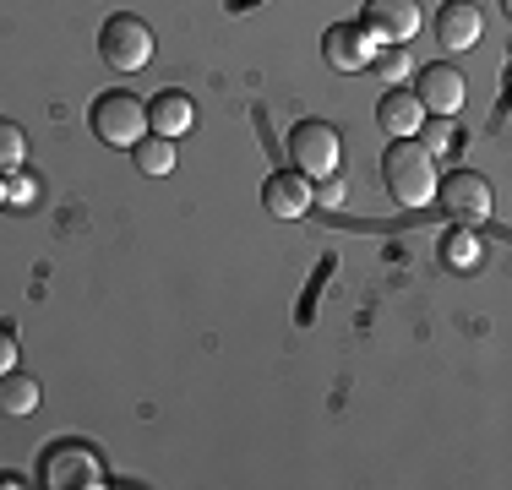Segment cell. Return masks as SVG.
I'll return each instance as SVG.
<instances>
[{"instance_id": "5", "label": "cell", "mask_w": 512, "mask_h": 490, "mask_svg": "<svg viewBox=\"0 0 512 490\" xmlns=\"http://www.w3.org/2000/svg\"><path fill=\"white\" fill-rule=\"evenodd\" d=\"M431 202H442V213L453 218L458 229H480L485 218H491V186H485V175H474V169H453V175H442Z\"/></svg>"}, {"instance_id": "16", "label": "cell", "mask_w": 512, "mask_h": 490, "mask_svg": "<svg viewBox=\"0 0 512 490\" xmlns=\"http://www.w3.org/2000/svg\"><path fill=\"white\" fill-rule=\"evenodd\" d=\"M371 66L376 71H382V82H387V88H398V82H404L409 77V49L404 44H382V49H376V55H371Z\"/></svg>"}, {"instance_id": "14", "label": "cell", "mask_w": 512, "mask_h": 490, "mask_svg": "<svg viewBox=\"0 0 512 490\" xmlns=\"http://www.w3.org/2000/svg\"><path fill=\"white\" fill-rule=\"evenodd\" d=\"M39 409V382L22 371H6L0 376V414H11V420H28V414Z\"/></svg>"}, {"instance_id": "17", "label": "cell", "mask_w": 512, "mask_h": 490, "mask_svg": "<svg viewBox=\"0 0 512 490\" xmlns=\"http://www.w3.org/2000/svg\"><path fill=\"white\" fill-rule=\"evenodd\" d=\"M22 158H28V137H22L11 120H0V175H11V169H22Z\"/></svg>"}, {"instance_id": "7", "label": "cell", "mask_w": 512, "mask_h": 490, "mask_svg": "<svg viewBox=\"0 0 512 490\" xmlns=\"http://www.w3.org/2000/svg\"><path fill=\"white\" fill-rule=\"evenodd\" d=\"M420 0H365L360 11V28L376 39V49L382 44H409L414 33H420Z\"/></svg>"}, {"instance_id": "21", "label": "cell", "mask_w": 512, "mask_h": 490, "mask_svg": "<svg viewBox=\"0 0 512 490\" xmlns=\"http://www.w3.org/2000/svg\"><path fill=\"white\" fill-rule=\"evenodd\" d=\"M11 175H17V169H11ZM33 196H39V186H33V180H11V186H6V202H33Z\"/></svg>"}, {"instance_id": "19", "label": "cell", "mask_w": 512, "mask_h": 490, "mask_svg": "<svg viewBox=\"0 0 512 490\" xmlns=\"http://www.w3.org/2000/svg\"><path fill=\"white\" fill-rule=\"evenodd\" d=\"M447 256H453V267H463V273H469V267H480V245L469 240V229H458V235H453Z\"/></svg>"}, {"instance_id": "10", "label": "cell", "mask_w": 512, "mask_h": 490, "mask_svg": "<svg viewBox=\"0 0 512 490\" xmlns=\"http://www.w3.org/2000/svg\"><path fill=\"white\" fill-rule=\"evenodd\" d=\"M311 180L300 175V169H278V175L262 180V207L273 218H306L311 213Z\"/></svg>"}, {"instance_id": "11", "label": "cell", "mask_w": 512, "mask_h": 490, "mask_svg": "<svg viewBox=\"0 0 512 490\" xmlns=\"http://www.w3.org/2000/svg\"><path fill=\"white\" fill-rule=\"evenodd\" d=\"M480 33H485V17H480L474 0H447V6L436 11V44L474 49V44H480Z\"/></svg>"}, {"instance_id": "4", "label": "cell", "mask_w": 512, "mask_h": 490, "mask_svg": "<svg viewBox=\"0 0 512 490\" xmlns=\"http://www.w3.org/2000/svg\"><path fill=\"white\" fill-rule=\"evenodd\" d=\"M99 55L109 71H126L131 77V71H142L153 60V28L142 17H131V11H115L99 33Z\"/></svg>"}, {"instance_id": "9", "label": "cell", "mask_w": 512, "mask_h": 490, "mask_svg": "<svg viewBox=\"0 0 512 490\" xmlns=\"http://www.w3.org/2000/svg\"><path fill=\"white\" fill-rule=\"evenodd\" d=\"M420 109H431V115H458L463 109V98H469V82H463V71L458 66H425L420 77Z\"/></svg>"}, {"instance_id": "8", "label": "cell", "mask_w": 512, "mask_h": 490, "mask_svg": "<svg viewBox=\"0 0 512 490\" xmlns=\"http://www.w3.org/2000/svg\"><path fill=\"white\" fill-rule=\"evenodd\" d=\"M376 55V39L360 28V22H333V28L322 33V60L333 71H365Z\"/></svg>"}, {"instance_id": "15", "label": "cell", "mask_w": 512, "mask_h": 490, "mask_svg": "<svg viewBox=\"0 0 512 490\" xmlns=\"http://www.w3.org/2000/svg\"><path fill=\"white\" fill-rule=\"evenodd\" d=\"M131 158H137L142 175H175V142L169 137H142L131 147Z\"/></svg>"}, {"instance_id": "2", "label": "cell", "mask_w": 512, "mask_h": 490, "mask_svg": "<svg viewBox=\"0 0 512 490\" xmlns=\"http://www.w3.org/2000/svg\"><path fill=\"white\" fill-rule=\"evenodd\" d=\"M39 480L50 485V490H99L109 485V474H104V463H99V452L88 447V441H50V447L39 452Z\"/></svg>"}, {"instance_id": "1", "label": "cell", "mask_w": 512, "mask_h": 490, "mask_svg": "<svg viewBox=\"0 0 512 490\" xmlns=\"http://www.w3.org/2000/svg\"><path fill=\"white\" fill-rule=\"evenodd\" d=\"M382 180H387V191H393V202L425 207L436 196V153L414 137H393L382 153Z\"/></svg>"}, {"instance_id": "3", "label": "cell", "mask_w": 512, "mask_h": 490, "mask_svg": "<svg viewBox=\"0 0 512 490\" xmlns=\"http://www.w3.org/2000/svg\"><path fill=\"white\" fill-rule=\"evenodd\" d=\"M88 126L93 137L109 142V147H137L142 137H148V104H142L137 93H99L88 109Z\"/></svg>"}, {"instance_id": "13", "label": "cell", "mask_w": 512, "mask_h": 490, "mask_svg": "<svg viewBox=\"0 0 512 490\" xmlns=\"http://www.w3.org/2000/svg\"><path fill=\"white\" fill-rule=\"evenodd\" d=\"M376 126H382L387 137H414V131L425 126V109H420V98H414L409 88H393V93H382V104H376Z\"/></svg>"}, {"instance_id": "22", "label": "cell", "mask_w": 512, "mask_h": 490, "mask_svg": "<svg viewBox=\"0 0 512 490\" xmlns=\"http://www.w3.org/2000/svg\"><path fill=\"white\" fill-rule=\"evenodd\" d=\"M316 202H327V207H344V186H338V180H327L322 191H311Z\"/></svg>"}, {"instance_id": "23", "label": "cell", "mask_w": 512, "mask_h": 490, "mask_svg": "<svg viewBox=\"0 0 512 490\" xmlns=\"http://www.w3.org/2000/svg\"><path fill=\"white\" fill-rule=\"evenodd\" d=\"M0 202H6V180H0Z\"/></svg>"}, {"instance_id": "20", "label": "cell", "mask_w": 512, "mask_h": 490, "mask_svg": "<svg viewBox=\"0 0 512 490\" xmlns=\"http://www.w3.org/2000/svg\"><path fill=\"white\" fill-rule=\"evenodd\" d=\"M17 371V333L11 327H0V376Z\"/></svg>"}, {"instance_id": "12", "label": "cell", "mask_w": 512, "mask_h": 490, "mask_svg": "<svg viewBox=\"0 0 512 490\" xmlns=\"http://www.w3.org/2000/svg\"><path fill=\"white\" fill-rule=\"evenodd\" d=\"M197 126V104H191L186 93H175V88H164L148 104V131L153 137H169V142H180L186 131Z\"/></svg>"}, {"instance_id": "18", "label": "cell", "mask_w": 512, "mask_h": 490, "mask_svg": "<svg viewBox=\"0 0 512 490\" xmlns=\"http://www.w3.org/2000/svg\"><path fill=\"white\" fill-rule=\"evenodd\" d=\"M420 131H425V147H431V153H447V147L458 142V137H453V131H458L453 115H436L431 126H420Z\"/></svg>"}, {"instance_id": "6", "label": "cell", "mask_w": 512, "mask_h": 490, "mask_svg": "<svg viewBox=\"0 0 512 490\" xmlns=\"http://www.w3.org/2000/svg\"><path fill=\"white\" fill-rule=\"evenodd\" d=\"M289 158H295V169L306 180H327V175H338L344 142H338V131L327 126V120H300V126L289 131Z\"/></svg>"}]
</instances>
